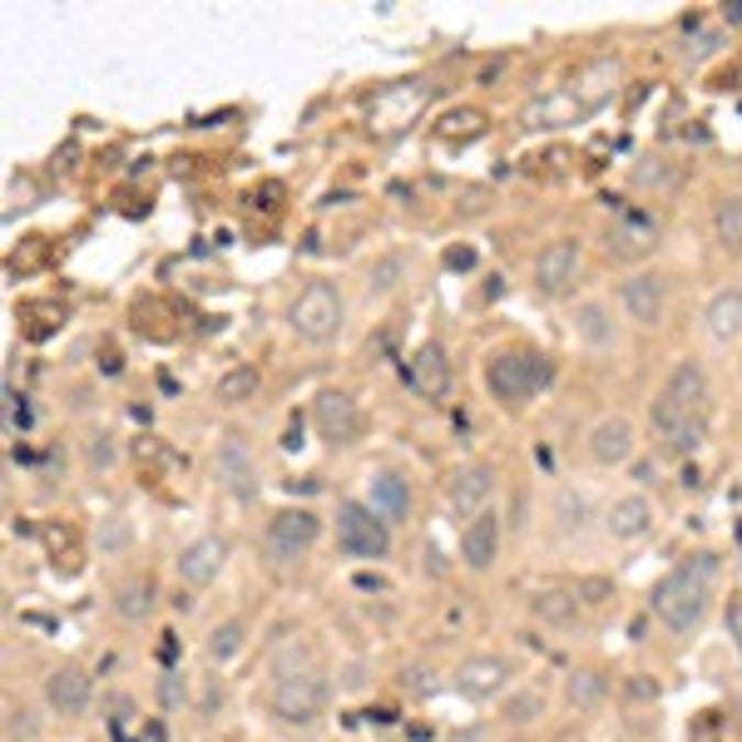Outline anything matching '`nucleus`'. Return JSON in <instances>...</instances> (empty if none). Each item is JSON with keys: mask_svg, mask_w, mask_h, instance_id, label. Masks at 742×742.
Returning <instances> with one entry per match:
<instances>
[{"mask_svg": "<svg viewBox=\"0 0 742 742\" xmlns=\"http://www.w3.org/2000/svg\"><path fill=\"white\" fill-rule=\"evenodd\" d=\"M312 425L326 445H356L366 421H362V406H356L346 391H322L312 401Z\"/></svg>", "mask_w": 742, "mask_h": 742, "instance_id": "12", "label": "nucleus"}, {"mask_svg": "<svg viewBox=\"0 0 742 742\" xmlns=\"http://www.w3.org/2000/svg\"><path fill=\"white\" fill-rule=\"evenodd\" d=\"M218 708H223V678H208L203 698H198V718L213 722V712H218Z\"/></svg>", "mask_w": 742, "mask_h": 742, "instance_id": "44", "label": "nucleus"}, {"mask_svg": "<svg viewBox=\"0 0 742 742\" xmlns=\"http://www.w3.org/2000/svg\"><path fill=\"white\" fill-rule=\"evenodd\" d=\"M366 505H372L386 524H401L406 514H411V485L396 470H376L372 480H366Z\"/></svg>", "mask_w": 742, "mask_h": 742, "instance_id": "22", "label": "nucleus"}, {"mask_svg": "<svg viewBox=\"0 0 742 742\" xmlns=\"http://www.w3.org/2000/svg\"><path fill=\"white\" fill-rule=\"evenodd\" d=\"M326 712V678L312 658H283L273 663V683H267V718L277 722L283 732H317Z\"/></svg>", "mask_w": 742, "mask_h": 742, "instance_id": "1", "label": "nucleus"}, {"mask_svg": "<svg viewBox=\"0 0 742 742\" xmlns=\"http://www.w3.org/2000/svg\"><path fill=\"white\" fill-rule=\"evenodd\" d=\"M445 742H485V728H480V722H470V728H455Z\"/></svg>", "mask_w": 742, "mask_h": 742, "instance_id": "49", "label": "nucleus"}, {"mask_svg": "<svg viewBox=\"0 0 742 742\" xmlns=\"http://www.w3.org/2000/svg\"><path fill=\"white\" fill-rule=\"evenodd\" d=\"M445 263H451V267H470L475 253H470V247H451V253H445Z\"/></svg>", "mask_w": 742, "mask_h": 742, "instance_id": "51", "label": "nucleus"}, {"mask_svg": "<svg viewBox=\"0 0 742 742\" xmlns=\"http://www.w3.org/2000/svg\"><path fill=\"white\" fill-rule=\"evenodd\" d=\"M569 332L579 336L584 346H594V352L619 342V326H613V312L603 297H579V302L569 307Z\"/></svg>", "mask_w": 742, "mask_h": 742, "instance_id": "19", "label": "nucleus"}, {"mask_svg": "<svg viewBox=\"0 0 742 742\" xmlns=\"http://www.w3.org/2000/svg\"><path fill=\"white\" fill-rule=\"evenodd\" d=\"M25 208H35V178H30V174H10L5 178V218L25 213Z\"/></svg>", "mask_w": 742, "mask_h": 742, "instance_id": "38", "label": "nucleus"}, {"mask_svg": "<svg viewBox=\"0 0 742 742\" xmlns=\"http://www.w3.org/2000/svg\"><path fill=\"white\" fill-rule=\"evenodd\" d=\"M495 495V465L490 461H465L451 470L445 480V505H451L455 520H475L480 510H490Z\"/></svg>", "mask_w": 742, "mask_h": 742, "instance_id": "9", "label": "nucleus"}, {"mask_svg": "<svg viewBox=\"0 0 742 742\" xmlns=\"http://www.w3.org/2000/svg\"><path fill=\"white\" fill-rule=\"evenodd\" d=\"M317 540H322V520H317V510H307V505H287V510H277L273 520L263 524V554L273 569L297 564Z\"/></svg>", "mask_w": 742, "mask_h": 742, "instance_id": "5", "label": "nucleus"}, {"mask_svg": "<svg viewBox=\"0 0 742 742\" xmlns=\"http://www.w3.org/2000/svg\"><path fill=\"white\" fill-rule=\"evenodd\" d=\"M401 688H406V693H421V698H425V693H435L431 668H406V673H401Z\"/></svg>", "mask_w": 742, "mask_h": 742, "instance_id": "46", "label": "nucleus"}, {"mask_svg": "<svg viewBox=\"0 0 742 742\" xmlns=\"http://www.w3.org/2000/svg\"><path fill=\"white\" fill-rule=\"evenodd\" d=\"M623 688H629V698H639V702H653V698H658V683H653L649 678V673H629V683H623Z\"/></svg>", "mask_w": 742, "mask_h": 742, "instance_id": "45", "label": "nucleus"}, {"mask_svg": "<svg viewBox=\"0 0 742 742\" xmlns=\"http://www.w3.org/2000/svg\"><path fill=\"white\" fill-rule=\"evenodd\" d=\"M40 693H45V708L55 712V718H85L89 698H95V683H89L85 668H75V663H59V668L45 673Z\"/></svg>", "mask_w": 742, "mask_h": 742, "instance_id": "13", "label": "nucleus"}, {"mask_svg": "<svg viewBox=\"0 0 742 742\" xmlns=\"http://www.w3.org/2000/svg\"><path fill=\"white\" fill-rule=\"evenodd\" d=\"M702 441H708V416H693V421L683 425L678 435H673V445H668V451H673V455H693Z\"/></svg>", "mask_w": 742, "mask_h": 742, "instance_id": "42", "label": "nucleus"}, {"mask_svg": "<svg viewBox=\"0 0 742 742\" xmlns=\"http://www.w3.org/2000/svg\"><path fill=\"white\" fill-rule=\"evenodd\" d=\"M554 510H560V524H564V530H579V514H584V500H579V495L560 490V495H554Z\"/></svg>", "mask_w": 742, "mask_h": 742, "instance_id": "43", "label": "nucleus"}, {"mask_svg": "<svg viewBox=\"0 0 742 742\" xmlns=\"http://www.w3.org/2000/svg\"><path fill=\"white\" fill-rule=\"evenodd\" d=\"M500 544H505L500 510H480L475 520L461 524V560H465V569H475V574L495 569V560H500Z\"/></svg>", "mask_w": 742, "mask_h": 742, "instance_id": "16", "label": "nucleus"}, {"mask_svg": "<svg viewBox=\"0 0 742 742\" xmlns=\"http://www.w3.org/2000/svg\"><path fill=\"white\" fill-rule=\"evenodd\" d=\"M633 184H639V188H673V184H678V168H673L668 158L649 154V158H639V164H633Z\"/></svg>", "mask_w": 742, "mask_h": 742, "instance_id": "37", "label": "nucleus"}, {"mask_svg": "<svg viewBox=\"0 0 742 742\" xmlns=\"http://www.w3.org/2000/svg\"><path fill=\"white\" fill-rule=\"evenodd\" d=\"M653 243H658V218H653L649 208H623V213L609 223V237H603L609 257H623V263L653 253Z\"/></svg>", "mask_w": 742, "mask_h": 742, "instance_id": "17", "label": "nucleus"}, {"mask_svg": "<svg viewBox=\"0 0 742 742\" xmlns=\"http://www.w3.org/2000/svg\"><path fill=\"white\" fill-rule=\"evenodd\" d=\"M663 391H668L673 401H683L688 411H702V406H708V372H702L698 356H683V362H673Z\"/></svg>", "mask_w": 742, "mask_h": 742, "instance_id": "25", "label": "nucleus"}, {"mask_svg": "<svg viewBox=\"0 0 742 742\" xmlns=\"http://www.w3.org/2000/svg\"><path fill=\"white\" fill-rule=\"evenodd\" d=\"M574 119H584V104L569 89H554V95L534 99V104L524 109V129H564V124H574Z\"/></svg>", "mask_w": 742, "mask_h": 742, "instance_id": "27", "label": "nucleus"}, {"mask_svg": "<svg viewBox=\"0 0 742 742\" xmlns=\"http://www.w3.org/2000/svg\"><path fill=\"white\" fill-rule=\"evenodd\" d=\"M40 732V712L30 702H5V742H30Z\"/></svg>", "mask_w": 742, "mask_h": 742, "instance_id": "36", "label": "nucleus"}, {"mask_svg": "<svg viewBox=\"0 0 742 742\" xmlns=\"http://www.w3.org/2000/svg\"><path fill=\"white\" fill-rule=\"evenodd\" d=\"M154 609H158V584L148 574H124L114 584V613L124 623H144Z\"/></svg>", "mask_w": 742, "mask_h": 742, "instance_id": "24", "label": "nucleus"}, {"mask_svg": "<svg viewBox=\"0 0 742 742\" xmlns=\"http://www.w3.org/2000/svg\"><path fill=\"white\" fill-rule=\"evenodd\" d=\"M613 89H619V59H589V65L569 79V95L584 104V114L609 104Z\"/></svg>", "mask_w": 742, "mask_h": 742, "instance_id": "20", "label": "nucleus"}, {"mask_svg": "<svg viewBox=\"0 0 742 742\" xmlns=\"http://www.w3.org/2000/svg\"><path fill=\"white\" fill-rule=\"evenodd\" d=\"M693 416H702V411H688V406L673 401L668 391H658V396H653V406H649V425H653V435H658V441H668V445H673V435H678L683 425L693 421Z\"/></svg>", "mask_w": 742, "mask_h": 742, "instance_id": "31", "label": "nucleus"}, {"mask_svg": "<svg viewBox=\"0 0 742 742\" xmlns=\"http://www.w3.org/2000/svg\"><path fill=\"white\" fill-rule=\"evenodd\" d=\"M603 693H609V673H599V668H574L569 683H564V698H569V708H579V712L599 708Z\"/></svg>", "mask_w": 742, "mask_h": 742, "instance_id": "32", "label": "nucleus"}, {"mask_svg": "<svg viewBox=\"0 0 742 742\" xmlns=\"http://www.w3.org/2000/svg\"><path fill=\"white\" fill-rule=\"evenodd\" d=\"M722 619H728V633H732V643H738V653H742V599H728Z\"/></svg>", "mask_w": 742, "mask_h": 742, "instance_id": "47", "label": "nucleus"}, {"mask_svg": "<svg viewBox=\"0 0 742 742\" xmlns=\"http://www.w3.org/2000/svg\"><path fill=\"white\" fill-rule=\"evenodd\" d=\"M584 273V247L574 237H554V243L540 247L534 257V292L544 297H564Z\"/></svg>", "mask_w": 742, "mask_h": 742, "instance_id": "10", "label": "nucleus"}, {"mask_svg": "<svg viewBox=\"0 0 742 742\" xmlns=\"http://www.w3.org/2000/svg\"><path fill=\"white\" fill-rule=\"evenodd\" d=\"M223 564H228V540L223 534H198V540H188L184 550H178L174 574L188 584V589H203V584H213L218 574H223Z\"/></svg>", "mask_w": 742, "mask_h": 742, "instance_id": "18", "label": "nucleus"}, {"mask_svg": "<svg viewBox=\"0 0 742 742\" xmlns=\"http://www.w3.org/2000/svg\"><path fill=\"white\" fill-rule=\"evenodd\" d=\"M342 317H346L342 287L326 283V277H312V283L292 297V307H287V326H292V336L307 346L336 342V336H342Z\"/></svg>", "mask_w": 742, "mask_h": 742, "instance_id": "4", "label": "nucleus"}, {"mask_svg": "<svg viewBox=\"0 0 742 742\" xmlns=\"http://www.w3.org/2000/svg\"><path fill=\"white\" fill-rule=\"evenodd\" d=\"M455 693L470 702H495L505 688H510V658H500V653H475V658L455 663L451 673Z\"/></svg>", "mask_w": 742, "mask_h": 742, "instance_id": "11", "label": "nucleus"}, {"mask_svg": "<svg viewBox=\"0 0 742 742\" xmlns=\"http://www.w3.org/2000/svg\"><path fill=\"white\" fill-rule=\"evenodd\" d=\"M728 25H742V0H722V10H718Z\"/></svg>", "mask_w": 742, "mask_h": 742, "instance_id": "50", "label": "nucleus"}, {"mask_svg": "<svg viewBox=\"0 0 742 742\" xmlns=\"http://www.w3.org/2000/svg\"><path fill=\"white\" fill-rule=\"evenodd\" d=\"M213 470H218V485H223L237 505H253L257 500V485H263V480H257V461H253V451H247V441L237 431L218 435Z\"/></svg>", "mask_w": 742, "mask_h": 742, "instance_id": "7", "label": "nucleus"}, {"mask_svg": "<svg viewBox=\"0 0 742 742\" xmlns=\"http://www.w3.org/2000/svg\"><path fill=\"white\" fill-rule=\"evenodd\" d=\"M257 386H263V372H257V366H247V362H237V366H228V372H218L213 401L218 406H243V401H253V396H257Z\"/></svg>", "mask_w": 742, "mask_h": 742, "instance_id": "29", "label": "nucleus"}, {"mask_svg": "<svg viewBox=\"0 0 742 742\" xmlns=\"http://www.w3.org/2000/svg\"><path fill=\"white\" fill-rule=\"evenodd\" d=\"M336 550L346 560H386L391 554V524L366 500H342L336 505Z\"/></svg>", "mask_w": 742, "mask_h": 742, "instance_id": "6", "label": "nucleus"}, {"mask_svg": "<svg viewBox=\"0 0 742 742\" xmlns=\"http://www.w3.org/2000/svg\"><path fill=\"white\" fill-rule=\"evenodd\" d=\"M574 599L589 603V609L594 603H609L613 599V579L609 574H584V579H574Z\"/></svg>", "mask_w": 742, "mask_h": 742, "instance_id": "40", "label": "nucleus"}, {"mask_svg": "<svg viewBox=\"0 0 742 742\" xmlns=\"http://www.w3.org/2000/svg\"><path fill=\"white\" fill-rule=\"evenodd\" d=\"M79 455H85L89 470H114V461H119L114 431H89L85 441H79Z\"/></svg>", "mask_w": 742, "mask_h": 742, "instance_id": "35", "label": "nucleus"}, {"mask_svg": "<svg viewBox=\"0 0 742 742\" xmlns=\"http://www.w3.org/2000/svg\"><path fill=\"white\" fill-rule=\"evenodd\" d=\"M406 381H411V391L421 396V401H445V396H451V356H445V346L435 342V336H425L411 352Z\"/></svg>", "mask_w": 742, "mask_h": 742, "instance_id": "15", "label": "nucleus"}, {"mask_svg": "<svg viewBox=\"0 0 742 742\" xmlns=\"http://www.w3.org/2000/svg\"><path fill=\"white\" fill-rule=\"evenodd\" d=\"M619 307L633 326H658L668 312V283H663L658 267H639L619 283Z\"/></svg>", "mask_w": 742, "mask_h": 742, "instance_id": "8", "label": "nucleus"}, {"mask_svg": "<svg viewBox=\"0 0 742 742\" xmlns=\"http://www.w3.org/2000/svg\"><path fill=\"white\" fill-rule=\"evenodd\" d=\"M718 45H722V35H718V30H712V35H702V40H698V49H693V55H688V59H693V65H698V59L718 55Z\"/></svg>", "mask_w": 742, "mask_h": 742, "instance_id": "48", "label": "nucleus"}, {"mask_svg": "<svg viewBox=\"0 0 742 742\" xmlns=\"http://www.w3.org/2000/svg\"><path fill=\"white\" fill-rule=\"evenodd\" d=\"M603 530L623 544L643 540V534L653 530V500L649 495H619V500L609 505V514H603Z\"/></svg>", "mask_w": 742, "mask_h": 742, "instance_id": "21", "label": "nucleus"}, {"mask_svg": "<svg viewBox=\"0 0 742 742\" xmlns=\"http://www.w3.org/2000/svg\"><path fill=\"white\" fill-rule=\"evenodd\" d=\"M589 461L603 465V470H619V465L633 461V451H639V431H633L629 416H599V421L589 425Z\"/></svg>", "mask_w": 742, "mask_h": 742, "instance_id": "14", "label": "nucleus"}, {"mask_svg": "<svg viewBox=\"0 0 742 742\" xmlns=\"http://www.w3.org/2000/svg\"><path fill=\"white\" fill-rule=\"evenodd\" d=\"M702 326L712 342H742V287H718L702 307Z\"/></svg>", "mask_w": 742, "mask_h": 742, "instance_id": "23", "label": "nucleus"}, {"mask_svg": "<svg viewBox=\"0 0 742 742\" xmlns=\"http://www.w3.org/2000/svg\"><path fill=\"white\" fill-rule=\"evenodd\" d=\"M154 693H158V708H164V712L188 708V678H184V673H174V668H168L164 678L154 683Z\"/></svg>", "mask_w": 742, "mask_h": 742, "instance_id": "39", "label": "nucleus"}, {"mask_svg": "<svg viewBox=\"0 0 742 742\" xmlns=\"http://www.w3.org/2000/svg\"><path fill=\"white\" fill-rule=\"evenodd\" d=\"M401 277H406V257L401 253H381L372 267H366V292L386 297V292H396V287H401Z\"/></svg>", "mask_w": 742, "mask_h": 742, "instance_id": "34", "label": "nucleus"}, {"mask_svg": "<svg viewBox=\"0 0 742 742\" xmlns=\"http://www.w3.org/2000/svg\"><path fill=\"white\" fill-rule=\"evenodd\" d=\"M550 376H554L550 356L530 352V346H500V352L485 356V386L505 406H524L534 391L550 386Z\"/></svg>", "mask_w": 742, "mask_h": 742, "instance_id": "3", "label": "nucleus"}, {"mask_svg": "<svg viewBox=\"0 0 742 742\" xmlns=\"http://www.w3.org/2000/svg\"><path fill=\"white\" fill-rule=\"evenodd\" d=\"M579 609L584 603L574 599V589H534L530 594V613L550 629H574L579 623Z\"/></svg>", "mask_w": 742, "mask_h": 742, "instance_id": "28", "label": "nucleus"}, {"mask_svg": "<svg viewBox=\"0 0 742 742\" xmlns=\"http://www.w3.org/2000/svg\"><path fill=\"white\" fill-rule=\"evenodd\" d=\"M712 237L728 253H742V193H718L712 198Z\"/></svg>", "mask_w": 742, "mask_h": 742, "instance_id": "30", "label": "nucleus"}, {"mask_svg": "<svg viewBox=\"0 0 742 742\" xmlns=\"http://www.w3.org/2000/svg\"><path fill=\"white\" fill-rule=\"evenodd\" d=\"M534 718H544V693H534V688H514L510 698L500 702V722H505V728H530Z\"/></svg>", "mask_w": 742, "mask_h": 742, "instance_id": "33", "label": "nucleus"}, {"mask_svg": "<svg viewBox=\"0 0 742 742\" xmlns=\"http://www.w3.org/2000/svg\"><path fill=\"white\" fill-rule=\"evenodd\" d=\"M712 574H718V560L712 554H693L688 564L668 569L649 594V609L663 619V629L673 633H693L708 613V599H712Z\"/></svg>", "mask_w": 742, "mask_h": 742, "instance_id": "2", "label": "nucleus"}, {"mask_svg": "<svg viewBox=\"0 0 742 742\" xmlns=\"http://www.w3.org/2000/svg\"><path fill=\"white\" fill-rule=\"evenodd\" d=\"M247 619L243 613H233V619H218L213 629H208V639H203V658L213 663V668H223V663H233L237 653L247 649Z\"/></svg>", "mask_w": 742, "mask_h": 742, "instance_id": "26", "label": "nucleus"}, {"mask_svg": "<svg viewBox=\"0 0 742 742\" xmlns=\"http://www.w3.org/2000/svg\"><path fill=\"white\" fill-rule=\"evenodd\" d=\"M95 540H99V550H104V554H119L129 544V520H124V514H104Z\"/></svg>", "mask_w": 742, "mask_h": 742, "instance_id": "41", "label": "nucleus"}]
</instances>
